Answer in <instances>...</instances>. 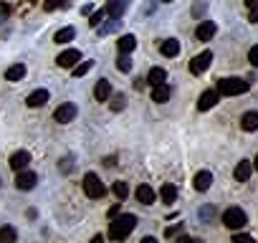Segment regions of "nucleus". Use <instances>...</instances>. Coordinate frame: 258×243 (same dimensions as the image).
<instances>
[{
	"label": "nucleus",
	"mask_w": 258,
	"mask_h": 243,
	"mask_svg": "<svg viewBox=\"0 0 258 243\" xmlns=\"http://www.w3.org/2000/svg\"><path fill=\"white\" fill-rule=\"evenodd\" d=\"M28 162H31V155H28L26 150H21V152H16V155L11 157V167H13V170H18V172H21V170H26V167H28Z\"/></svg>",
	"instance_id": "nucleus-17"
},
{
	"label": "nucleus",
	"mask_w": 258,
	"mask_h": 243,
	"mask_svg": "<svg viewBox=\"0 0 258 243\" xmlns=\"http://www.w3.org/2000/svg\"><path fill=\"white\" fill-rule=\"evenodd\" d=\"M48 101V91L46 89H36L33 94H28V99H26V104L31 106V109H38V106H43Z\"/></svg>",
	"instance_id": "nucleus-15"
},
{
	"label": "nucleus",
	"mask_w": 258,
	"mask_h": 243,
	"mask_svg": "<svg viewBox=\"0 0 258 243\" xmlns=\"http://www.w3.org/2000/svg\"><path fill=\"white\" fill-rule=\"evenodd\" d=\"M129 8V0H109V6H106V16L109 18H121L124 16V11Z\"/></svg>",
	"instance_id": "nucleus-10"
},
{
	"label": "nucleus",
	"mask_w": 258,
	"mask_h": 243,
	"mask_svg": "<svg viewBox=\"0 0 258 243\" xmlns=\"http://www.w3.org/2000/svg\"><path fill=\"white\" fill-rule=\"evenodd\" d=\"M248 21L250 23H258V8H248Z\"/></svg>",
	"instance_id": "nucleus-39"
},
{
	"label": "nucleus",
	"mask_w": 258,
	"mask_h": 243,
	"mask_svg": "<svg viewBox=\"0 0 258 243\" xmlns=\"http://www.w3.org/2000/svg\"><path fill=\"white\" fill-rule=\"evenodd\" d=\"M160 53H162L165 58H172V56H177V53H180V43H177L175 38H167V41H162Z\"/></svg>",
	"instance_id": "nucleus-20"
},
{
	"label": "nucleus",
	"mask_w": 258,
	"mask_h": 243,
	"mask_svg": "<svg viewBox=\"0 0 258 243\" xmlns=\"http://www.w3.org/2000/svg\"><path fill=\"white\" fill-rule=\"evenodd\" d=\"M124 101H126L124 94H114V99H111V109H114V111H121V109H124Z\"/></svg>",
	"instance_id": "nucleus-32"
},
{
	"label": "nucleus",
	"mask_w": 258,
	"mask_h": 243,
	"mask_svg": "<svg viewBox=\"0 0 258 243\" xmlns=\"http://www.w3.org/2000/svg\"><path fill=\"white\" fill-rule=\"evenodd\" d=\"M111 193H114L119 200H126V198H129V185L121 183V180H116V183L111 185Z\"/></svg>",
	"instance_id": "nucleus-27"
},
{
	"label": "nucleus",
	"mask_w": 258,
	"mask_h": 243,
	"mask_svg": "<svg viewBox=\"0 0 258 243\" xmlns=\"http://www.w3.org/2000/svg\"><path fill=\"white\" fill-rule=\"evenodd\" d=\"M240 130L243 132H255L258 130V111H245L240 116Z\"/></svg>",
	"instance_id": "nucleus-13"
},
{
	"label": "nucleus",
	"mask_w": 258,
	"mask_h": 243,
	"mask_svg": "<svg viewBox=\"0 0 258 243\" xmlns=\"http://www.w3.org/2000/svg\"><path fill=\"white\" fill-rule=\"evenodd\" d=\"M233 238H235V240H245V243H253V238H250V235H245V233H235Z\"/></svg>",
	"instance_id": "nucleus-40"
},
{
	"label": "nucleus",
	"mask_w": 258,
	"mask_h": 243,
	"mask_svg": "<svg viewBox=\"0 0 258 243\" xmlns=\"http://www.w3.org/2000/svg\"><path fill=\"white\" fill-rule=\"evenodd\" d=\"M180 233H182V225L177 223V225H172V228L165 230V238H175V235H180Z\"/></svg>",
	"instance_id": "nucleus-34"
},
{
	"label": "nucleus",
	"mask_w": 258,
	"mask_h": 243,
	"mask_svg": "<svg viewBox=\"0 0 258 243\" xmlns=\"http://www.w3.org/2000/svg\"><path fill=\"white\" fill-rule=\"evenodd\" d=\"M101 18H104V13H101V11H99V13H94V16L89 18V26H99V23H101Z\"/></svg>",
	"instance_id": "nucleus-37"
},
{
	"label": "nucleus",
	"mask_w": 258,
	"mask_h": 243,
	"mask_svg": "<svg viewBox=\"0 0 258 243\" xmlns=\"http://www.w3.org/2000/svg\"><path fill=\"white\" fill-rule=\"evenodd\" d=\"M109 21H111V23H106V26H101V28H99V36H106V33H114V31L119 28V21H116V18H109Z\"/></svg>",
	"instance_id": "nucleus-31"
},
{
	"label": "nucleus",
	"mask_w": 258,
	"mask_h": 243,
	"mask_svg": "<svg viewBox=\"0 0 258 243\" xmlns=\"http://www.w3.org/2000/svg\"><path fill=\"white\" fill-rule=\"evenodd\" d=\"M119 215V203H114L111 208H109V218H116Z\"/></svg>",
	"instance_id": "nucleus-41"
},
{
	"label": "nucleus",
	"mask_w": 258,
	"mask_h": 243,
	"mask_svg": "<svg viewBox=\"0 0 258 243\" xmlns=\"http://www.w3.org/2000/svg\"><path fill=\"white\" fill-rule=\"evenodd\" d=\"M248 89H250V81H243V79H235V76L218 81V91L223 96H238V94H245Z\"/></svg>",
	"instance_id": "nucleus-2"
},
{
	"label": "nucleus",
	"mask_w": 258,
	"mask_h": 243,
	"mask_svg": "<svg viewBox=\"0 0 258 243\" xmlns=\"http://www.w3.org/2000/svg\"><path fill=\"white\" fill-rule=\"evenodd\" d=\"M116 69H119V71H124V74H126L129 69H132V61H129V53H121V56L116 58Z\"/></svg>",
	"instance_id": "nucleus-30"
},
{
	"label": "nucleus",
	"mask_w": 258,
	"mask_h": 243,
	"mask_svg": "<svg viewBox=\"0 0 258 243\" xmlns=\"http://www.w3.org/2000/svg\"><path fill=\"white\" fill-rule=\"evenodd\" d=\"M79 61H81V51H76V48H69V51H63V53L56 58V64H58L61 69H74Z\"/></svg>",
	"instance_id": "nucleus-8"
},
{
	"label": "nucleus",
	"mask_w": 258,
	"mask_h": 243,
	"mask_svg": "<svg viewBox=\"0 0 258 243\" xmlns=\"http://www.w3.org/2000/svg\"><path fill=\"white\" fill-rule=\"evenodd\" d=\"M61 172H71L74 170V157H61Z\"/></svg>",
	"instance_id": "nucleus-33"
},
{
	"label": "nucleus",
	"mask_w": 258,
	"mask_h": 243,
	"mask_svg": "<svg viewBox=\"0 0 258 243\" xmlns=\"http://www.w3.org/2000/svg\"><path fill=\"white\" fill-rule=\"evenodd\" d=\"M135 195H137V200H140L142 205H152V203H155V190H152L150 185H140V188L135 190Z\"/></svg>",
	"instance_id": "nucleus-18"
},
{
	"label": "nucleus",
	"mask_w": 258,
	"mask_h": 243,
	"mask_svg": "<svg viewBox=\"0 0 258 243\" xmlns=\"http://www.w3.org/2000/svg\"><path fill=\"white\" fill-rule=\"evenodd\" d=\"M8 16H11L8 3H0V23H6V21H8Z\"/></svg>",
	"instance_id": "nucleus-36"
},
{
	"label": "nucleus",
	"mask_w": 258,
	"mask_h": 243,
	"mask_svg": "<svg viewBox=\"0 0 258 243\" xmlns=\"http://www.w3.org/2000/svg\"><path fill=\"white\" fill-rule=\"evenodd\" d=\"M91 69H94V61L89 58V61H81V64H76L71 71H74V76H76V79H81V76H86Z\"/></svg>",
	"instance_id": "nucleus-26"
},
{
	"label": "nucleus",
	"mask_w": 258,
	"mask_h": 243,
	"mask_svg": "<svg viewBox=\"0 0 258 243\" xmlns=\"http://www.w3.org/2000/svg\"><path fill=\"white\" fill-rule=\"evenodd\" d=\"M223 225L228 228V230H238V228H243L245 225V213L240 210V208H228L225 213H223Z\"/></svg>",
	"instance_id": "nucleus-4"
},
{
	"label": "nucleus",
	"mask_w": 258,
	"mask_h": 243,
	"mask_svg": "<svg viewBox=\"0 0 258 243\" xmlns=\"http://www.w3.org/2000/svg\"><path fill=\"white\" fill-rule=\"evenodd\" d=\"M109 94H111L109 81H106V79L96 81V86H94V99H96V101H109Z\"/></svg>",
	"instance_id": "nucleus-16"
},
{
	"label": "nucleus",
	"mask_w": 258,
	"mask_h": 243,
	"mask_svg": "<svg viewBox=\"0 0 258 243\" xmlns=\"http://www.w3.org/2000/svg\"><path fill=\"white\" fill-rule=\"evenodd\" d=\"M250 170H253V162H250V160H240V162L235 165L233 177H235L238 183H245V180H250Z\"/></svg>",
	"instance_id": "nucleus-12"
},
{
	"label": "nucleus",
	"mask_w": 258,
	"mask_h": 243,
	"mask_svg": "<svg viewBox=\"0 0 258 243\" xmlns=\"http://www.w3.org/2000/svg\"><path fill=\"white\" fill-rule=\"evenodd\" d=\"M74 36H76V31H74L71 26H66V28H61V31L53 36V43H69Z\"/></svg>",
	"instance_id": "nucleus-25"
},
{
	"label": "nucleus",
	"mask_w": 258,
	"mask_h": 243,
	"mask_svg": "<svg viewBox=\"0 0 258 243\" xmlns=\"http://www.w3.org/2000/svg\"><path fill=\"white\" fill-rule=\"evenodd\" d=\"M76 114H79L76 104L66 101V104H61V106L53 111V119L58 122V125H69V122H74V119H76Z\"/></svg>",
	"instance_id": "nucleus-5"
},
{
	"label": "nucleus",
	"mask_w": 258,
	"mask_h": 243,
	"mask_svg": "<svg viewBox=\"0 0 258 243\" xmlns=\"http://www.w3.org/2000/svg\"><path fill=\"white\" fill-rule=\"evenodd\" d=\"M218 99H220V91H218V89H208V91L200 94L198 109H200V111H208V109H213V106L218 104Z\"/></svg>",
	"instance_id": "nucleus-7"
},
{
	"label": "nucleus",
	"mask_w": 258,
	"mask_h": 243,
	"mask_svg": "<svg viewBox=\"0 0 258 243\" xmlns=\"http://www.w3.org/2000/svg\"><path fill=\"white\" fill-rule=\"evenodd\" d=\"M84 195L91 198V200H99V198L106 195V188H104V183L99 180V175L89 172V175L84 177Z\"/></svg>",
	"instance_id": "nucleus-3"
},
{
	"label": "nucleus",
	"mask_w": 258,
	"mask_h": 243,
	"mask_svg": "<svg viewBox=\"0 0 258 243\" xmlns=\"http://www.w3.org/2000/svg\"><path fill=\"white\" fill-rule=\"evenodd\" d=\"M160 3H172V0H160Z\"/></svg>",
	"instance_id": "nucleus-45"
},
{
	"label": "nucleus",
	"mask_w": 258,
	"mask_h": 243,
	"mask_svg": "<svg viewBox=\"0 0 258 243\" xmlns=\"http://www.w3.org/2000/svg\"><path fill=\"white\" fill-rule=\"evenodd\" d=\"M248 61H250V66L258 69V46H253V48L248 51Z\"/></svg>",
	"instance_id": "nucleus-35"
},
{
	"label": "nucleus",
	"mask_w": 258,
	"mask_h": 243,
	"mask_svg": "<svg viewBox=\"0 0 258 243\" xmlns=\"http://www.w3.org/2000/svg\"><path fill=\"white\" fill-rule=\"evenodd\" d=\"M160 195H162V203H167V205H170V203H175V200H177V188H175V185H170V183H165V185H162V190H160Z\"/></svg>",
	"instance_id": "nucleus-24"
},
{
	"label": "nucleus",
	"mask_w": 258,
	"mask_h": 243,
	"mask_svg": "<svg viewBox=\"0 0 258 243\" xmlns=\"http://www.w3.org/2000/svg\"><path fill=\"white\" fill-rule=\"evenodd\" d=\"M26 76V66L23 64H13L8 71H6V81H21Z\"/></svg>",
	"instance_id": "nucleus-23"
},
{
	"label": "nucleus",
	"mask_w": 258,
	"mask_h": 243,
	"mask_svg": "<svg viewBox=\"0 0 258 243\" xmlns=\"http://www.w3.org/2000/svg\"><path fill=\"white\" fill-rule=\"evenodd\" d=\"M69 6V0H43V8L51 13V11H56V8H66Z\"/></svg>",
	"instance_id": "nucleus-29"
},
{
	"label": "nucleus",
	"mask_w": 258,
	"mask_h": 243,
	"mask_svg": "<svg viewBox=\"0 0 258 243\" xmlns=\"http://www.w3.org/2000/svg\"><path fill=\"white\" fill-rule=\"evenodd\" d=\"M36 183H38V175L31 172V170H21V175H18V180H16L18 190H33Z\"/></svg>",
	"instance_id": "nucleus-9"
},
{
	"label": "nucleus",
	"mask_w": 258,
	"mask_h": 243,
	"mask_svg": "<svg viewBox=\"0 0 258 243\" xmlns=\"http://www.w3.org/2000/svg\"><path fill=\"white\" fill-rule=\"evenodd\" d=\"M16 238H18L16 228H11V225H6V228H0V243H13Z\"/></svg>",
	"instance_id": "nucleus-28"
},
{
	"label": "nucleus",
	"mask_w": 258,
	"mask_h": 243,
	"mask_svg": "<svg viewBox=\"0 0 258 243\" xmlns=\"http://www.w3.org/2000/svg\"><path fill=\"white\" fill-rule=\"evenodd\" d=\"M135 225H137V215H132V213L116 215V218H111V223H109V238H111V240H124L129 233L135 230Z\"/></svg>",
	"instance_id": "nucleus-1"
},
{
	"label": "nucleus",
	"mask_w": 258,
	"mask_h": 243,
	"mask_svg": "<svg viewBox=\"0 0 258 243\" xmlns=\"http://www.w3.org/2000/svg\"><path fill=\"white\" fill-rule=\"evenodd\" d=\"M210 64H213V53H210V51H203V53H198V56L190 61V74L200 76V74H203Z\"/></svg>",
	"instance_id": "nucleus-6"
},
{
	"label": "nucleus",
	"mask_w": 258,
	"mask_h": 243,
	"mask_svg": "<svg viewBox=\"0 0 258 243\" xmlns=\"http://www.w3.org/2000/svg\"><path fill=\"white\" fill-rule=\"evenodd\" d=\"M245 8H258V0H245Z\"/></svg>",
	"instance_id": "nucleus-43"
},
{
	"label": "nucleus",
	"mask_w": 258,
	"mask_h": 243,
	"mask_svg": "<svg viewBox=\"0 0 258 243\" xmlns=\"http://www.w3.org/2000/svg\"><path fill=\"white\" fill-rule=\"evenodd\" d=\"M104 165H106V167H114V165H116V157H106Z\"/></svg>",
	"instance_id": "nucleus-42"
},
{
	"label": "nucleus",
	"mask_w": 258,
	"mask_h": 243,
	"mask_svg": "<svg viewBox=\"0 0 258 243\" xmlns=\"http://www.w3.org/2000/svg\"><path fill=\"white\" fill-rule=\"evenodd\" d=\"M253 170L258 172V155H255V160H253Z\"/></svg>",
	"instance_id": "nucleus-44"
},
{
	"label": "nucleus",
	"mask_w": 258,
	"mask_h": 243,
	"mask_svg": "<svg viewBox=\"0 0 258 243\" xmlns=\"http://www.w3.org/2000/svg\"><path fill=\"white\" fill-rule=\"evenodd\" d=\"M152 101H157V104L170 101V86H167V84H157V86H152Z\"/></svg>",
	"instance_id": "nucleus-21"
},
{
	"label": "nucleus",
	"mask_w": 258,
	"mask_h": 243,
	"mask_svg": "<svg viewBox=\"0 0 258 243\" xmlns=\"http://www.w3.org/2000/svg\"><path fill=\"white\" fill-rule=\"evenodd\" d=\"M147 81H150V86L165 84V81H167V71H165V69H160V66H155V69H150V74H147Z\"/></svg>",
	"instance_id": "nucleus-22"
},
{
	"label": "nucleus",
	"mask_w": 258,
	"mask_h": 243,
	"mask_svg": "<svg viewBox=\"0 0 258 243\" xmlns=\"http://www.w3.org/2000/svg\"><path fill=\"white\" fill-rule=\"evenodd\" d=\"M192 185H195V190H198V193H205V190H210V185H213V175H210V170H200V172L195 175Z\"/></svg>",
	"instance_id": "nucleus-11"
},
{
	"label": "nucleus",
	"mask_w": 258,
	"mask_h": 243,
	"mask_svg": "<svg viewBox=\"0 0 258 243\" xmlns=\"http://www.w3.org/2000/svg\"><path fill=\"white\" fill-rule=\"evenodd\" d=\"M116 48H119V53H132L135 48H137V38L129 33V36H121L119 41H116Z\"/></svg>",
	"instance_id": "nucleus-19"
},
{
	"label": "nucleus",
	"mask_w": 258,
	"mask_h": 243,
	"mask_svg": "<svg viewBox=\"0 0 258 243\" xmlns=\"http://www.w3.org/2000/svg\"><path fill=\"white\" fill-rule=\"evenodd\" d=\"M215 23L213 21H203L200 26H198V31H195V36H198V41H210L213 36H215Z\"/></svg>",
	"instance_id": "nucleus-14"
},
{
	"label": "nucleus",
	"mask_w": 258,
	"mask_h": 243,
	"mask_svg": "<svg viewBox=\"0 0 258 243\" xmlns=\"http://www.w3.org/2000/svg\"><path fill=\"white\" fill-rule=\"evenodd\" d=\"M200 218H203V220H208V218H213V208H210V205H205V208H200Z\"/></svg>",
	"instance_id": "nucleus-38"
}]
</instances>
